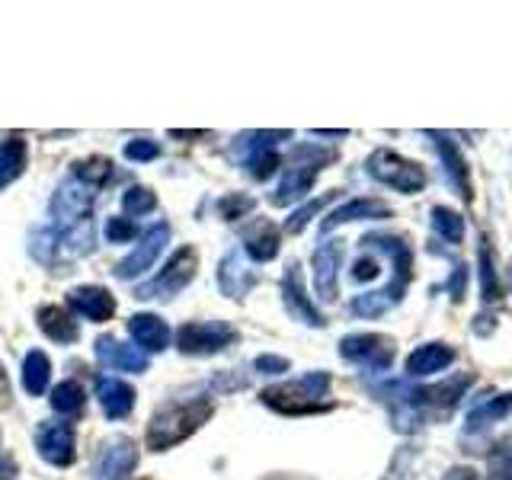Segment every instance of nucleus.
<instances>
[{"label": "nucleus", "instance_id": "obj_18", "mask_svg": "<svg viewBox=\"0 0 512 480\" xmlns=\"http://www.w3.org/2000/svg\"><path fill=\"white\" fill-rule=\"evenodd\" d=\"M429 138L436 141V151L439 157L445 160V170H448V180H452V186L458 189V196L464 202H471L474 199V186H471V167H468V160L461 157L458 151V144L442 135V132H429Z\"/></svg>", "mask_w": 512, "mask_h": 480}, {"label": "nucleus", "instance_id": "obj_43", "mask_svg": "<svg viewBox=\"0 0 512 480\" xmlns=\"http://www.w3.org/2000/svg\"><path fill=\"white\" fill-rule=\"evenodd\" d=\"M0 404H10V378H7L4 362H0Z\"/></svg>", "mask_w": 512, "mask_h": 480}, {"label": "nucleus", "instance_id": "obj_38", "mask_svg": "<svg viewBox=\"0 0 512 480\" xmlns=\"http://www.w3.org/2000/svg\"><path fill=\"white\" fill-rule=\"evenodd\" d=\"M135 221L132 218H109L106 221V237H109V244H125V240H132L135 237Z\"/></svg>", "mask_w": 512, "mask_h": 480}, {"label": "nucleus", "instance_id": "obj_15", "mask_svg": "<svg viewBox=\"0 0 512 480\" xmlns=\"http://www.w3.org/2000/svg\"><path fill=\"white\" fill-rule=\"evenodd\" d=\"M68 308L87 317L90 324H106L116 314V298L103 285H80L68 292Z\"/></svg>", "mask_w": 512, "mask_h": 480}, {"label": "nucleus", "instance_id": "obj_3", "mask_svg": "<svg viewBox=\"0 0 512 480\" xmlns=\"http://www.w3.org/2000/svg\"><path fill=\"white\" fill-rule=\"evenodd\" d=\"M330 384L333 378L327 372H308L298 381H285V384H272V388L260 391V400L282 416H304V413H324L333 410L330 397Z\"/></svg>", "mask_w": 512, "mask_h": 480}, {"label": "nucleus", "instance_id": "obj_44", "mask_svg": "<svg viewBox=\"0 0 512 480\" xmlns=\"http://www.w3.org/2000/svg\"><path fill=\"white\" fill-rule=\"evenodd\" d=\"M506 276H509V288H512V263H509V269H506Z\"/></svg>", "mask_w": 512, "mask_h": 480}, {"label": "nucleus", "instance_id": "obj_29", "mask_svg": "<svg viewBox=\"0 0 512 480\" xmlns=\"http://www.w3.org/2000/svg\"><path fill=\"white\" fill-rule=\"evenodd\" d=\"M52 410L55 413H61V416H80L87 410V391H84V384L80 381H74V378H68V381H61L58 388L52 391Z\"/></svg>", "mask_w": 512, "mask_h": 480}, {"label": "nucleus", "instance_id": "obj_40", "mask_svg": "<svg viewBox=\"0 0 512 480\" xmlns=\"http://www.w3.org/2000/svg\"><path fill=\"white\" fill-rule=\"evenodd\" d=\"M378 276H381V266H378V260H372V256H362V260H356V266H352V279L356 282L378 279Z\"/></svg>", "mask_w": 512, "mask_h": 480}, {"label": "nucleus", "instance_id": "obj_5", "mask_svg": "<svg viewBox=\"0 0 512 480\" xmlns=\"http://www.w3.org/2000/svg\"><path fill=\"white\" fill-rule=\"evenodd\" d=\"M196 272H199V253H196V247H180L151 282H141L135 288V298H141V301H154V298L170 301V298L180 295L192 279H196Z\"/></svg>", "mask_w": 512, "mask_h": 480}, {"label": "nucleus", "instance_id": "obj_37", "mask_svg": "<svg viewBox=\"0 0 512 480\" xmlns=\"http://www.w3.org/2000/svg\"><path fill=\"white\" fill-rule=\"evenodd\" d=\"M125 157L135 160V164H148V160L160 157V144L151 141V138H135V141L125 144Z\"/></svg>", "mask_w": 512, "mask_h": 480}, {"label": "nucleus", "instance_id": "obj_14", "mask_svg": "<svg viewBox=\"0 0 512 480\" xmlns=\"http://www.w3.org/2000/svg\"><path fill=\"white\" fill-rule=\"evenodd\" d=\"M282 301H285V311L292 314L295 320L308 327H327V317L317 311V304L308 298L304 292V276H301V263H288L285 266V276H282Z\"/></svg>", "mask_w": 512, "mask_h": 480}, {"label": "nucleus", "instance_id": "obj_30", "mask_svg": "<svg viewBox=\"0 0 512 480\" xmlns=\"http://www.w3.org/2000/svg\"><path fill=\"white\" fill-rule=\"evenodd\" d=\"M480 295H484V301H500L503 298V282L500 276H496V260H493V247L490 240L484 237L480 240Z\"/></svg>", "mask_w": 512, "mask_h": 480}, {"label": "nucleus", "instance_id": "obj_41", "mask_svg": "<svg viewBox=\"0 0 512 480\" xmlns=\"http://www.w3.org/2000/svg\"><path fill=\"white\" fill-rule=\"evenodd\" d=\"M464 282H468V266H455V279H448V292L455 295V301L464 298Z\"/></svg>", "mask_w": 512, "mask_h": 480}, {"label": "nucleus", "instance_id": "obj_33", "mask_svg": "<svg viewBox=\"0 0 512 480\" xmlns=\"http://www.w3.org/2000/svg\"><path fill=\"white\" fill-rule=\"evenodd\" d=\"M122 208H125V215L141 218V215H148L157 208V196L148 186H128L122 192Z\"/></svg>", "mask_w": 512, "mask_h": 480}, {"label": "nucleus", "instance_id": "obj_45", "mask_svg": "<svg viewBox=\"0 0 512 480\" xmlns=\"http://www.w3.org/2000/svg\"><path fill=\"white\" fill-rule=\"evenodd\" d=\"M0 458H4V452H0Z\"/></svg>", "mask_w": 512, "mask_h": 480}, {"label": "nucleus", "instance_id": "obj_25", "mask_svg": "<svg viewBox=\"0 0 512 480\" xmlns=\"http://www.w3.org/2000/svg\"><path fill=\"white\" fill-rule=\"evenodd\" d=\"M29 164V144L23 135H7L0 141V192L13 186L26 173Z\"/></svg>", "mask_w": 512, "mask_h": 480}, {"label": "nucleus", "instance_id": "obj_39", "mask_svg": "<svg viewBox=\"0 0 512 480\" xmlns=\"http://www.w3.org/2000/svg\"><path fill=\"white\" fill-rule=\"evenodd\" d=\"M253 368H256V372H263V375H282V372L292 368V362H288L285 356H260L253 362Z\"/></svg>", "mask_w": 512, "mask_h": 480}, {"label": "nucleus", "instance_id": "obj_11", "mask_svg": "<svg viewBox=\"0 0 512 480\" xmlns=\"http://www.w3.org/2000/svg\"><path fill=\"white\" fill-rule=\"evenodd\" d=\"M167 240H170V224L167 221L151 224V228L141 234L135 250L128 253L125 260L116 263V279H135V276H141V272H148L160 256V250L167 247Z\"/></svg>", "mask_w": 512, "mask_h": 480}, {"label": "nucleus", "instance_id": "obj_28", "mask_svg": "<svg viewBox=\"0 0 512 480\" xmlns=\"http://www.w3.org/2000/svg\"><path fill=\"white\" fill-rule=\"evenodd\" d=\"M509 413H512V391L496 394V397L484 400V404H477L468 413V432H477V429H487L493 423H500L503 416H509Z\"/></svg>", "mask_w": 512, "mask_h": 480}, {"label": "nucleus", "instance_id": "obj_22", "mask_svg": "<svg viewBox=\"0 0 512 480\" xmlns=\"http://www.w3.org/2000/svg\"><path fill=\"white\" fill-rule=\"evenodd\" d=\"M36 317H39V330H42L52 343H58V346H71V343H77L80 327H77V320L71 317L68 308H61V304H42Z\"/></svg>", "mask_w": 512, "mask_h": 480}, {"label": "nucleus", "instance_id": "obj_7", "mask_svg": "<svg viewBox=\"0 0 512 480\" xmlns=\"http://www.w3.org/2000/svg\"><path fill=\"white\" fill-rule=\"evenodd\" d=\"M368 173H372L378 183L394 186L397 192H407V196H413V192H420L426 186V170L388 148H378L368 157Z\"/></svg>", "mask_w": 512, "mask_h": 480}, {"label": "nucleus", "instance_id": "obj_6", "mask_svg": "<svg viewBox=\"0 0 512 480\" xmlns=\"http://www.w3.org/2000/svg\"><path fill=\"white\" fill-rule=\"evenodd\" d=\"M240 340L237 327L228 320H189L176 330V349L183 356H215V352L228 349Z\"/></svg>", "mask_w": 512, "mask_h": 480}, {"label": "nucleus", "instance_id": "obj_32", "mask_svg": "<svg viewBox=\"0 0 512 480\" xmlns=\"http://www.w3.org/2000/svg\"><path fill=\"white\" fill-rule=\"evenodd\" d=\"M432 231H436L439 237H445L448 244H461L464 240V218L458 212H452V208L436 205L432 208Z\"/></svg>", "mask_w": 512, "mask_h": 480}, {"label": "nucleus", "instance_id": "obj_34", "mask_svg": "<svg viewBox=\"0 0 512 480\" xmlns=\"http://www.w3.org/2000/svg\"><path fill=\"white\" fill-rule=\"evenodd\" d=\"M330 199H336V192H324V196H320V199H314V202H308V205H301L298 212L285 221V231H288V234H298V231H304V228H308V221H311V218H314V215H317L320 208H324Z\"/></svg>", "mask_w": 512, "mask_h": 480}, {"label": "nucleus", "instance_id": "obj_36", "mask_svg": "<svg viewBox=\"0 0 512 480\" xmlns=\"http://www.w3.org/2000/svg\"><path fill=\"white\" fill-rule=\"evenodd\" d=\"M490 480H512V448L496 445L490 452Z\"/></svg>", "mask_w": 512, "mask_h": 480}, {"label": "nucleus", "instance_id": "obj_4", "mask_svg": "<svg viewBox=\"0 0 512 480\" xmlns=\"http://www.w3.org/2000/svg\"><path fill=\"white\" fill-rule=\"evenodd\" d=\"M340 157L333 148H320V144H298V148L288 154V167H285V176L282 183L276 186V192L269 196V202L276 208H285L298 199H304L311 192L317 173L324 170L327 164Z\"/></svg>", "mask_w": 512, "mask_h": 480}, {"label": "nucleus", "instance_id": "obj_10", "mask_svg": "<svg viewBox=\"0 0 512 480\" xmlns=\"http://www.w3.org/2000/svg\"><path fill=\"white\" fill-rule=\"evenodd\" d=\"M292 138V132H247L237 138V151H244V167L250 170L253 180H269L279 170L276 141Z\"/></svg>", "mask_w": 512, "mask_h": 480}, {"label": "nucleus", "instance_id": "obj_20", "mask_svg": "<svg viewBox=\"0 0 512 480\" xmlns=\"http://www.w3.org/2000/svg\"><path fill=\"white\" fill-rule=\"evenodd\" d=\"M253 285H256V272L247 269L240 250L224 253V260L218 263V288H221V292L228 298H244Z\"/></svg>", "mask_w": 512, "mask_h": 480}, {"label": "nucleus", "instance_id": "obj_2", "mask_svg": "<svg viewBox=\"0 0 512 480\" xmlns=\"http://www.w3.org/2000/svg\"><path fill=\"white\" fill-rule=\"evenodd\" d=\"M362 244L391 256V260H394V279H391L388 288H381V292L359 295L356 301L349 304V311L356 317H381L384 311H391L394 304L404 298L407 285L413 279V253H410L407 240L397 237V234H368V237H362Z\"/></svg>", "mask_w": 512, "mask_h": 480}, {"label": "nucleus", "instance_id": "obj_27", "mask_svg": "<svg viewBox=\"0 0 512 480\" xmlns=\"http://www.w3.org/2000/svg\"><path fill=\"white\" fill-rule=\"evenodd\" d=\"M48 378H52V362L42 349H29L23 356V391L39 397L48 388Z\"/></svg>", "mask_w": 512, "mask_h": 480}, {"label": "nucleus", "instance_id": "obj_42", "mask_svg": "<svg viewBox=\"0 0 512 480\" xmlns=\"http://www.w3.org/2000/svg\"><path fill=\"white\" fill-rule=\"evenodd\" d=\"M442 480H484V477H480L474 468H452Z\"/></svg>", "mask_w": 512, "mask_h": 480}, {"label": "nucleus", "instance_id": "obj_12", "mask_svg": "<svg viewBox=\"0 0 512 480\" xmlns=\"http://www.w3.org/2000/svg\"><path fill=\"white\" fill-rule=\"evenodd\" d=\"M36 448L52 468H71L77 461V439L71 423H42L36 429Z\"/></svg>", "mask_w": 512, "mask_h": 480}, {"label": "nucleus", "instance_id": "obj_21", "mask_svg": "<svg viewBox=\"0 0 512 480\" xmlns=\"http://www.w3.org/2000/svg\"><path fill=\"white\" fill-rule=\"evenodd\" d=\"M128 333H132L141 352H164L170 346V327L157 314H135L128 320Z\"/></svg>", "mask_w": 512, "mask_h": 480}, {"label": "nucleus", "instance_id": "obj_35", "mask_svg": "<svg viewBox=\"0 0 512 480\" xmlns=\"http://www.w3.org/2000/svg\"><path fill=\"white\" fill-rule=\"evenodd\" d=\"M253 196H244V192H231V196H224L218 202V215L224 221H237V218H244L247 212H253Z\"/></svg>", "mask_w": 512, "mask_h": 480}, {"label": "nucleus", "instance_id": "obj_16", "mask_svg": "<svg viewBox=\"0 0 512 480\" xmlns=\"http://www.w3.org/2000/svg\"><path fill=\"white\" fill-rule=\"evenodd\" d=\"M340 260H343V240H324V244L314 250V288L324 301L336 298Z\"/></svg>", "mask_w": 512, "mask_h": 480}, {"label": "nucleus", "instance_id": "obj_8", "mask_svg": "<svg viewBox=\"0 0 512 480\" xmlns=\"http://www.w3.org/2000/svg\"><path fill=\"white\" fill-rule=\"evenodd\" d=\"M93 199H96V189L80 183L77 176H64L58 183L52 202H48V212L58 221V228H74L80 221H90V208H93Z\"/></svg>", "mask_w": 512, "mask_h": 480}, {"label": "nucleus", "instance_id": "obj_9", "mask_svg": "<svg viewBox=\"0 0 512 480\" xmlns=\"http://www.w3.org/2000/svg\"><path fill=\"white\" fill-rule=\"evenodd\" d=\"M340 356L346 362L372 368V372H388L394 365L397 346L391 336H384V333H352L346 340H340Z\"/></svg>", "mask_w": 512, "mask_h": 480}, {"label": "nucleus", "instance_id": "obj_23", "mask_svg": "<svg viewBox=\"0 0 512 480\" xmlns=\"http://www.w3.org/2000/svg\"><path fill=\"white\" fill-rule=\"evenodd\" d=\"M279 244H282V237L276 231V224L266 221V218H256L250 228L244 231V253L250 256V260H256V263L276 260Z\"/></svg>", "mask_w": 512, "mask_h": 480}, {"label": "nucleus", "instance_id": "obj_13", "mask_svg": "<svg viewBox=\"0 0 512 480\" xmlns=\"http://www.w3.org/2000/svg\"><path fill=\"white\" fill-rule=\"evenodd\" d=\"M138 468V445L128 436L109 439L93 461V480H125Z\"/></svg>", "mask_w": 512, "mask_h": 480}, {"label": "nucleus", "instance_id": "obj_26", "mask_svg": "<svg viewBox=\"0 0 512 480\" xmlns=\"http://www.w3.org/2000/svg\"><path fill=\"white\" fill-rule=\"evenodd\" d=\"M455 362V349L448 343H426L416 346L407 356V375H436Z\"/></svg>", "mask_w": 512, "mask_h": 480}, {"label": "nucleus", "instance_id": "obj_1", "mask_svg": "<svg viewBox=\"0 0 512 480\" xmlns=\"http://www.w3.org/2000/svg\"><path fill=\"white\" fill-rule=\"evenodd\" d=\"M212 416H215V400L208 394L167 400V404H160L151 413L148 429H144V442H148L151 452H170V448L186 442L189 436H196Z\"/></svg>", "mask_w": 512, "mask_h": 480}, {"label": "nucleus", "instance_id": "obj_24", "mask_svg": "<svg viewBox=\"0 0 512 480\" xmlns=\"http://www.w3.org/2000/svg\"><path fill=\"white\" fill-rule=\"evenodd\" d=\"M394 212L384 202L378 199H352L346 202L343 208H336V212H330L324 218V224H320V234H330L333 228H340V224H349V221H368V218H391Z\"/></svg>", "mask_w": 512, "mask_h": 480}, {"label": "nucleus", "instance_id": "obj_31", "mask_svg": "<svg viewBox=\"0 0 512 480\" xmlns=\"http://www.w3.org/2000/svg\"><path fill=\"white\" fill-rule=\"evenodd\" d=\"M116 164H112L109 157H100V154H93V157H87V160H77L74 164V170H71V176H77L80 183H87V186H93V189H100V186H106L112 176H116V170H112Z\"/></svg>", "mask_w": 512, "mask_h": 480}, {"label": "nucleus", "instance_id": "obj_17", "mask_svg": "<svg viewBox=\"0 0 512 480\" xmlns=\"http://www.w3.org/2000/svg\"><path fill=\"white\" fill-rule=\"evenodd\" d=\"M93 349H96V359H100L103 365H109L112 372H135V375H141V372H148V365H151L141 349L125 346L119 340H112V336H100Z\"/></svg>", "mask_w": 512, "mask_h": 480}, {"label": "nucleus", "instance_id": "obj_19", "mask_svg": "<svg viewBox=\"0 0 512 480\" xmlns=\"http://www.w3.org/2000/svg\"><path fill=\"white\" fill-rule=\"evenodd\" d=\"M96 397H100V407L109 420H125V416L135 410V388L119 378H109V375L96 378Z\"/></svg>", "mask_w": 512, "mask_h": 480}]
</instances>
